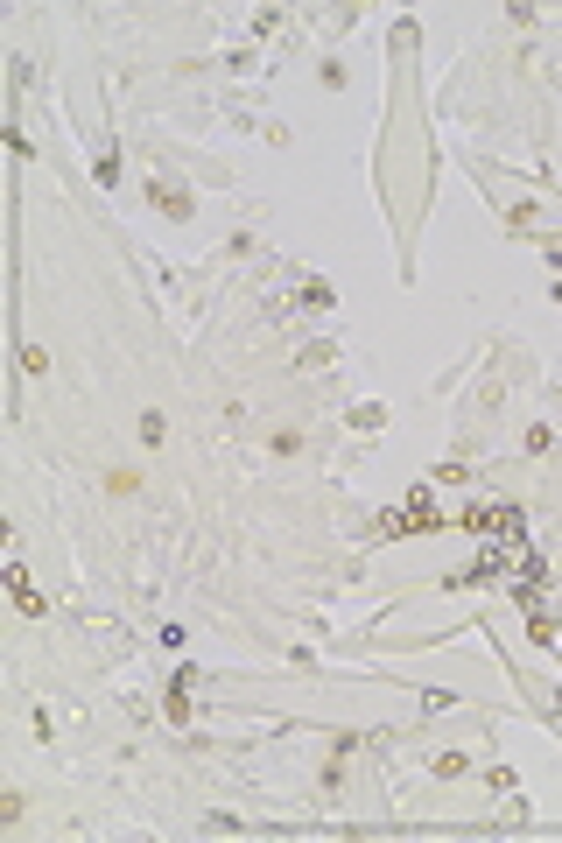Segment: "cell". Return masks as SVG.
Here are the masks:
<instances>
[{"label": "cell", "mask_w": 562, "mask_h": 843, "mask_svg": "<svg viewBox=\"0 0 562 843\" xmlns=\"http://www.w3.org/2000/svg\"><path fill=\"white\" fill-rule=\"evenodd\" d=\"M436 773H443V780H457V773H471V759H464V752H443V759H436Z\"/></svg>", "instance_id": "3"}, {"label": "cell", "mask_w": 562, "mask_h": 843, "mask_svg": "<svg viewBox=\"0 0 562 843\" xmlns=\"http://www.w3.org/2000/svg\"><path fill=\"white\" fill-rule=\"evenodd\" d=\"M148 197H155V211H169V218H183V211H190V197H183L176 183H155Z\"/></svg>", "instance_id": "2"}, {"label": "cell", "mask_w": 562, "mask_h": 843, "mask_svg": "<svg viewBox=\"0 0 562 843\" xmlns=\"http://www.w3.org/2000/svg\"><path fill=\"white\" fill-rule=\"evenodd\" d=\"M7 590H14V605H21L28 619H43V590L28 583V569H7Z\"/></svg>", "instance_id": "1"}]
</instances>
